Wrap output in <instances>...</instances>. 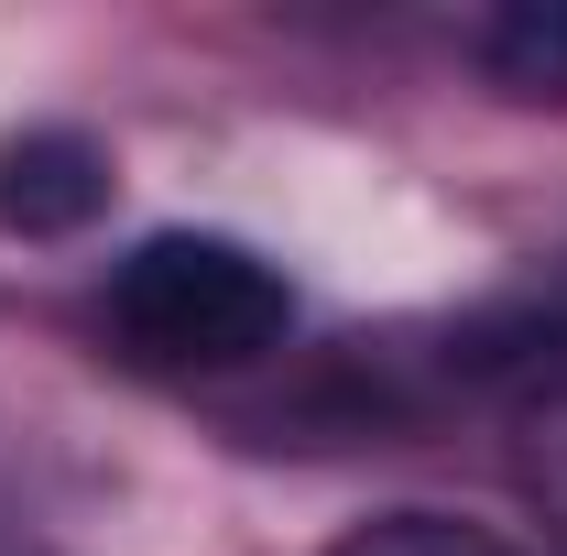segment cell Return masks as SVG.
Wrapping results in <instances>:
<instances>
[{
    "mask_svg": "<svg viewBox=\"0 0 567 556\" xmlns=\"http://www.w3.org/2000/svg\"><path fill=\"white\" fill-rule=\"evenodd\" d=\"M99 339L153 382H229L295 339V284L229 229H153L99 284Z\"/></svg>",
    "mask_w": 567,
    "mask_h": 556,
    "instance_id": "1",
    "label": "cell"
},
{
    "mask_svg": "<svg viewBox=\"0 0 567 556\" xmlns=\"http://www.w3.org/2000/svg\"><path fill=\"white\" fill-rule=\"evenodd\" d=\"M360 382H404V404H524L557 415L567 404V251L502 284L492 306L425 328V349H371L360 339Z\"/></svg>",
    "mask_w": 567,
    "mask_h": 556,
    "instance_id": "2",
    "label": "cell"
},
{
    "mask_svg": "<svg viewBox=\"0 0 567 556\" xmlns=\"http://www.w3.org/2000/svg\"><path fill=\"white\" fill-rule=\"evenodd\" d=\"M110 208V153L87 132H22L0 142V229H22V240H76L87 218Z\"/></svg>",
    "mask_w": 567,
    "mask_h": 556,
    "instance_id": "3",
    "label": "cell"
},
{
    "mask_svg": "<svg viewBox=\"0 0 567 556\" xmlns=\"http://www.w3.org/2000/svg\"><path fill=\"white\" fill-rule=\"evenodd\" d=\"M470 55L513 87V99H567V0H524V11H492L470 33Z\"/></svg>",
    "mask_w": 567,
    "mask_h": 556,
    "instance_id": "4",
    "label": "cell"
},
{
    "mask_svg": "<svg viewBox=\"0 0 567 556\" xmlns=\"http://www.w3.org/2000/svg\"><path fill=\"white\" fill-rule=\"evenodd\" d=\"M328 556H535V546L502 535V524H481V513H425V502H404V513L350 524Z\"/></svg>",
    "mask_w": 567,
    "mask_h": 556,
    "instance_id": "5",
    "label": "cell"
},
{
    "mask_svg": "<svg viewBox=\"0 0 567 556\" xmlns=\"http://www.w3.org/2000/svg\"><path fill=\"white\" fill-rule=\"evenodd\" d=\"M524 436H535V447H524V470H535V502H546V524L567 535V404H557V415H524Z\"/></svg>",
    "mask_w": 567,
    "mask_h": 556,
    "instance_id": "6",
    "label": "cell"
},
{
    "mask_svg": "<svg viewBox=\"0 0 567 556\" xmlns=\"http://www.w3.org/2000/svg\"><path fill=\"white\" fill-rule=\"evenodd\" d=\"M0 556H44V546H33V535H22V524H0Z\"/></svg>",
    "mask_w": 567,
    "mask_h": 556,
    "instance_id": "7",
    "label": "cell"
}]
</instances>
